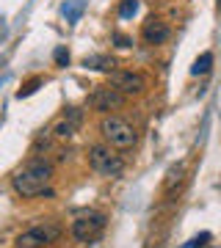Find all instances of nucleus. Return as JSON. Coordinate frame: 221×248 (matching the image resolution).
Masks as SVG:
<instances>
[{
  "mask_svg": "<svg viewBox=\"0 0 221 248\" xmlns=\"http://www.w3.org/2000/svg\"><path fill=\"white\" fill-rule=\"evenodd\" d=\"M50 182H53V163L44 157H31L22 169L11 177V185L22 199H34V196L50 193Z\"/></svg>",
  "mask_w": 221,
  "mask_h": 248,
  "instance_id": "1",
  "label": "nucleus"
},
{
  "mask_svg": "<svg viewBox=\"0 0 221 248\" xmlns=\"http://www.w3.org/2000/svg\"><path fill=\"white\" fill-rule=\"evenodd\" d=\"M100 135L105 138L108 146H114V149H119V152L133 149V146H136V141H138L136 127H133L127 119L114 116V113L102 116V122H100Z\"/></svg>",
  "mask_w": 221,
  "mask_h": 248,
  "instance_id": "2",
  "label": "nucleus"
},
{
  "mask_svg": "<svg viewBox=\"0 0 221 248\" xmlns=\"http://www.w3.org/2000/svg\"><path fill=\"white\" fill-rule=\"evenodd\" d=\"M88 166H91L94 174H100V177L116 179V177H122L124 160H122V155H116L114 146H108V143H94V146H88Z\"/></svg>",
  "mask_w": 221,
  "mask_h": 248,
  "instance_id": "3",
  "label": "nucleus"
},
{
  "mask_svg": "<svg viewBox=\"0 0 221 248\" xmlns=\"http://www.w3.org/2000/svg\"><path fill=\"white\" fill-rule=\"evenodd\" d=\"M61 237V226L55 221H44V223H36L31 229H25L22 234H17V248H47L58 243Z\"/></svg>",
  "mask_w": 221,
  "mask_h": 248,
  "instance_id": "4",
  "label": "nucleus"
},
{
  "mask_svg": "<svg viewBox=\"0 0 221 248\" xmlns=\"http://www.w3.org/2000/svg\"><path fill=\"white\" fill-rule=\"evenodd\" d=\"M105 229V215L102 213H86L75 218L72 221V237L78 240V243H91V240H97Z\"/></svg>",
  "mask_w": 221,
  "mask_h": 248,
  "instance_id": "5",
  "label": "nucleus"
},
{
  "mask_svg": "<svg viewBox=\"0 0 221 248\" xmlns=\"http://www.w3.org/2000/svg\"><path fill=\"white\" fill-rule=\"evenodd\" d=\"M88 108L91 110H97V113H111V110H119L124 105V94L122 91H116L114 86H97V89L88 94Z\"/></svg>",
  "mask_w": 221,
  "mask_h": 248,
  "instance_id": "6",
  "label": "nucleus"
},
{
  "mask_svg": "<svg viewBox=\"0 0 221 248\" xmlns=\"http://www.w3.org/2000/svg\"><path fill=\"white\" fill-rule=\"evenodd\" d=\"M108 75H111V86L116 91H122L124 97H133V94H144L147 91V78L138 75V72L114 69V72H108Z\"/></svg>",
  "mask_w": 221,
  "mask_h": 248,
  "instance_id": "7",
  "label": "nucleus"
},
{
  "mask_svg": "<svg viewBox=\"0 0 221 248\" xmlns=\"http://www.w3.org/2000/svg\"><path fill=\"white\" fill-rule=\"evenodd\" d=\"M169 36H171V28L163 22L160 17H147L141 25V42L150 47H160L169 42Z\"/></svg>",
  "mask_w": 221,
  "mask_h": 248,
  "instance_id": "8",
  "label": "nucleus"
},
{
  "mask_svg": "<svg viewBox=\"0 0 221 248\" xmlns=\"http://www.w3.org/2000/svg\"><path fill=\"white\" fill-rule=\"evenodd\" d=\"M78 122H80V113H75V110H72L69 119L64 116V119H58V122L53 124V135L58 138V141H69L72 135H75V127H78Z\"/></svg>",
  "mask_w": 221,
  "mask_h": 248,
  "instance_id": "9",
  "label": "nucleus"
},
{
  "mask_svg": "<svg viewBox=\"0 0 221 248\" xmlns=\"http://www.w3.org/2000/svg\"><path fill=\"white\" fill-rule=\"evenodd\" d=\"M183 177H186V166H183V163L171 166L169 174H166V179H163V193H174L177 187L183 185Z\"/></svg>",
  "mask_w": 221,
  "mask_h": 248,
  "instance_id": "10",
  "label": "nucleus"
},
{
  "mask_svg": "<svg viewBox=\"0 0 221 248\" xmlns=\"http://www.w3.org/2000/svg\"><path fill=\"white\" fill-rule=\"evenodd\" d=\"M83 66L86 69H100V72H114L116 61L111 55H86L83 58Z\"/></svg>",
  "mask_w": 221,
  "mask_h": 248,
  "instance_id": "11",
  "label": "nucleus"
},
{
  "mask_svg": "<svg viewBox=\"0 0 221 248\" xmlns=\"http://www.w3.org/2000/svg\"><path fill=\"white\" fill-rule=\"evenodd\" d=\"M83 9H86V3H83V0H67V3L61 6V14L67 17L69 25H75V22L80 19V14H83Z\"/></svg>",
  "mask_w": 221,
  "mask_h": 248,
  "instance_id": "12",
  "label": "nucleus"
},
{
  "mask_svg": "<svg viewBox=\"0 0 221 248\" xmlns=\"http://www.w3.org/2000/svg\"><path fill=\"white\" fill-rule=\"evenodd\" d=\"M210 69H213V53H202L194 61V66H191V75H194V78H199V75H207Z\"/></svg>",
  "mask_w": 221,
  "mask_h": 248,
  "instance_id": "13",
  "label": "nucleus"
},
{
  "mask_svg": "<svg viewBox=\"0 0 221 248\" xmlns=\"http://www.w3.org/2000/svg\"><path fill=\"white\" fill-rule=\"evenodd\" d=\"M136 11H138V0H122L119 3V17L122 19H130Z\"/></svg>",
  "mask_w": 221,
  "mask_h": 248,
  "instance_id": "14",
  "label": "nucleus"
},
{
  "mask_svg": "<svg viewBox=\"0 0 221 248\" xmlns=\"http://www.w3.org/2000/svg\"><path fill=\"white\" fill-rule=\"evenodd\" d=\"M36 86H42V78H34V80H28L25 86H22V89L17 91V97H19V99H22V97H31V94L36 91Z\"/></svg>",
  "mask_w": 221,
  "mask_h": 248,
  "instance_id": "15",
  "label": "nucleus"
},
{
  "mask_svg": "<svg viewBox=\"0 0 221 248\" xmlns=\"http://www.w3.org/2000/svg\"><path fill=\"white\" fill-rule=\"evenodd\" d=\"M53 61H55V66H67V63H69V50H67V47H55Z\"/></svg>",
  "mask_w": 221,
  "mask_h": 248,
  "instance_id": "16",
  "label": "nucleus"
},
{
  "mask_svg": "<svg viewBox=\"0 0 221 248\" xmlns=\"http://www.w3.org/2000/svg\"><path fill=\"white\" fill-rule=\"evenodd\" d=\"M204 240H210V234H199V237H194V240H188L183 248H202L204 246Z\"/></svg>",
  "mask_w": 221,
  "mask_h": 248,
  "instance_id": "17",
  "label": "nucleus"
},
{
  "mask_svg": "<svg viewBox=\"0 0 221 248\" xmlns=\"http://www.w3.org/2000/svg\"><path fill=\"white\" fill-rule=\"evenodd\" d=\"M114 42H116V47H122V50L133 45V39H127L124 33H114Z\"/></svg>",
  "mask_w": 221,
  "mask_h": 248,
  "instance_id": "18",
  "label": "nucleus"
},
{
  "mask_svg": "<svg viewBox=\"0 0 221 248\" xmlns=\"http://www.w3.org/2000/svg\"><path fill=\"white\" fill-rule=\"evenodd\" d=\"M219 6H221V0H219Z\"/></svg>",
  "mask_w": 221,
  "mask_h": 248,
  "instance_id": "19",
  "label": "nucleus"
}]
</instances>
